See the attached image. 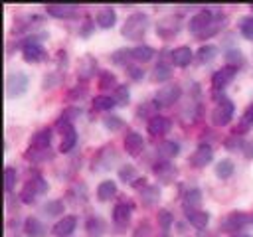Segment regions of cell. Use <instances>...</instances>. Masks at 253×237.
I'll return each instance as SVG.
<instances>
[{"label":"cell","instance_id":"6da1fadb","mask_svg":"<svg viewBox=\"0 0 253 237\" xmlns=\"http://www.w3.org/2000/svg\"><path fill=\"white\" fill-rule=\"evenodd\" d=\"M148 26H150L148 14H144V12H134V14H130V16L125 20V24H123V28H121V34H123V38L130 40V41H138V40L146 34Z\"/></svg>","mask_w":253,"mask_h":237},{"label":"cell","instance_id":"7a4b0ae2","mask_svg":"<svg viewBox=\"0 0 253 237\" xmlns=\"http://www.w3.org/2000/svg\"><path fill=\"white\" fill-rule=\"evenodd\" d=\"M217 16H219V12H213L211 8H202V10H198V12L190 18L188 28H190V32H192L196 38H202V36L211 28V24L217 20Z\"/></svg>","mask_w":253,"mask_h":237},{"label":"cell","instance_id":"3957f363","mask_svg":"<svg viewBox=\"0 0 253 237\" xmlns=\"http://www.w3.org/2000/svg\"><path fill=\"white\" fill-rule=\"evenodd\" d=\"M47 192V180L40 174H34L26 184H24V190L20 192V201L24 203H34L42 194Z\"/></svg>","mask_w":253,"mask_h":237},{"label":"cell","instance_id":"277c9868","mask_svg":"<svg viewBox=\"0 0 253 237\" xmlns=\"http://www.w3.org/2000/svg\"><path fill=\"white\" fill-rule=\"evenodd\" d=\"M117 158H119V154H117L115 146L113 144H107V146H103V148H99L95 152L93 162H91V168L95 172H107V170H111L117 164Z\"/></svg>","mask_w":253,"mask_h":237},{"label":"cell","instance_id":"5b68a950","mask_svg":"<svg viewBox=\"0 0 253 237\" xmlns=\"http://www.w3.org/2000/svg\"><path fill=\"white\" fill-rule=\"evenodd\" d=\"M28 85H30L28 73H24V71H10L6 75V97L14 99V97L24 95L28 91Z\"/></svg>","mask_w":253,"mask_h":237},{"label":"cell","instance_id":"8992f818","mask_svg":"<svg viewBox=\"0 0 253 237\" xmlns=\"http://www.w3.org/2000/svg\"><path fill=\"white\" fill-rule=\"evenodd\" d=\"M45 36H30L24 43H22V57L28 63H38L42 59H45V49L40 43V40Z\"/></svg>","mask_w":253,"mask_h":237},{"label":"cell","instance_id":"52a82bcc","mask_svg":"<svg viewBox=\"0 0 253 237\" xmlns=\"http://www.w3.org/2000/svg\"><path fill=\"white\" fill-rule=\"evenodd\" d=\"M251 219H253V217H251L249 213H245V211H231V213H227V215L223 217V221L219 223V229L233 235V233H237L239 229H243L245 225L253 223Z\"/></svg>","mask_w":253,"mask_h":237},{"label":"cell","instance_id":"ba28073f","mask_svg":"<svg viewBox=\"0 0 253 237\" xmlns=\"http://www.w3.org/2000/svg\"><path fill=\"white\" fill-rule=\"evenodd\" d=\"M180 95H182L180 85H176V83L164 85V87H160V89L154 93V105H156L158 109L172 107V105H174V103L180 99Z\"/></svg>","mask_w":253,"mask_h":237},{"label":"cell","instance_id":"9c48e42d","mask_svg":"<svg viewBox=\"0 0 253 237\" xmlns=\"http://www.w3.org/2000/svg\"><path fill=\"white\" fill-rule=\"evenodd\" d=\"M233 111H235V105H233L227 97H223V99L215 105V109L211 111V120H213V124H215V126H225V124L233 118Z\"/></svg>","mask_w":253,"mask_h":237},{"label":"cell","instance_id":"30bf717a","mask_svg":"<svg viewBox=\"0 0 253 237\" xmlns=\"http://www.w3.org/2000/svg\"><path fill=\"white\" fill-rule=\"evenodd\" d=\"M152 172H154L156 180L162 182V184H172V182L176 180V174H178L176 166H174L170 160H158V162L152 166Z\"/></svg>","mask_w":253,"mask_h":237},{"label":"cell","instance_id":"8fae6325","mask_svg":"<svg viewBox=\"0 0 253 237\" xmlns=\"http://www.w3.org/2000/svg\"><path fill=\"white\" fill-rule=\"evenodd\" d=\"M180 32V18L176 16H166L162 18L158 24H156V34L162 38V40H172L176 34Z\"/></svg>","mask_w":253,"mask_h":237},{"label":"cell","instance_id":"7c38bea8","mask_svg":"<svg viewBox=\"0 0 253 237\" xmlns=\"http://www.w3.org/2000/svg\"><path fill=\"white\" fill-rule=\"evenodd\" d=\"M237 69L235 67H229V65H223L221 69H217L213 75H211V89L213 91H223L235 77Z\"/></svg>","mask_w":253,"mask_h":237},{"label":"cell","instance_id":"4fadbf2b","mask_svg":"<svg viewBox=\"0 0 253 237\" xmlns=\"http://www.w3.org/2000/svg\"><path fill=\"white\" fill-rule=\"evenodd\" d=\"M132 211H134V203L130 199H121L115 207H113V221L117 225H128L130 217H132Z\"/></svg>","mask_w":253,"mask_h":237},{"label":"cell","instance_id":"5bb4252c","mask_svg":"<svg viewBox=\"0 0 253 237\" xmlns=\"http://www.w3.org/2000/svg\"><path fill=\"white\" fill-rule=\"evenodd\" d=\"M170 126H172L170 118H166V117H162V115H154V117H150L148 122H146V130H148L150 136H164V134L170 130Z\"/></svg>","mask_w":253,"mask_h":237},{"label":"cell","instance_id":"9a60e30c","mask_svg":"<svg viewBox=\"0 0 253 237\" xmlns=\"http://www.w3.org/2000/svg\"><path fill=\"white\" fill-rule=\"evenodd\" d=\"M211 158H213V148H211L210 144H200V146L192 152L190 164H192L194 168H204V166H208V164L211 162Z\"/></svg>","mask_w":253,"mask_h":237},{"label":"cell","instance_id":"2e32d148","mask_svg":"<svg viewBox=\"0 0 253 237\" xmlns=\"http://www.w3.org/2000/svg\"><path fill=\"white\" fill-rule=\"evenodd\" d=\"M75 227H77V217L75 215H63V217H59L55 221L51 233L55 237H69L75 231Z\"/></svg>","mask_w":253,"mask_h":237},{"label":"cell","instance_id":"e0dca14e","mask_svg":"<svg viewBox=\"0 0 253 237\" xmlns=\"http://www.w3.org/2000/svg\"><path fill=\"white\" fill-rule=\"evenodd\" d=\"M59 128V132H61V142H59V152H69V150H73V146H75V142H77V130H75V126L73 124H61V126H57Z\"/></svg>","mask_w":253,"mask_h":237},{"label":"cell","instance_id":"ac0fdd59","mask_svg":"<svg viewBox=\"0 0 253 237\" xmlns=\"http://www.w3.org/2000/svg\"><path fill=\"white\" fill-rule=\"evenodd\" d=\"M51 136H53V130L51 128L38 130L30 138V148H36V150H51Z\"/></svg>","mask_w":253,"mask_h":237},{"label":"cell","instance_id":"d6986e66","mask_svg":"<svg viewBox=\"0 0 253 237\" xmlns=\"http://www.w3.org/2000/svg\"><path fill=\"white\" fill-rule=\"evenodd\" d=\"M184 215H186L188 223L196 229H206L210 223V213L204 209H184Z\"/></svg>","mask_w":253,"mask_h":237},{"label":"cell","instance_id":"ffe728a7","mask_svg":"<svg viewBox=\"0 0 253 237\" xmlns=\"http://www.w3.org/2000/svg\"><path fill=\"white\" fill-rule=\"evenodd\" d=\"M95 71H97V59H95L91 53H85V55L79 59L77 75H79L83 81H87V79H91V77L95 75Z\"/></svg>","mask_w":253,"mask_h":237},{"label":"cell","instance_id":"44dd1931","mask_svg":"<svg viewBox=\"0 0 253 237\" xmlns=\"http://www.w3.org/2000/svg\"><path fill=\"white\" fill-rule=\"evenodd\" d=\"M95 22H97V26L103 28V30L113 28V26L117 24V12H115V8H111V6L101 8V10L95 14Z\"/></svg>","mask_w":253,"mask_h":237},{"label":"cell","instance_id":"7402d4cb","mask_svg":"<svg viewBox=\"0 0 253 237\" xmlns=\"http://www.w3.org/2000/svg\"><path fill=\"white\" fill-rule=\"evenodd\" d=\"M192 57H194V53H192L190 45H178V47L172 49V53H170V61H172L176 67H186V65H190Z\"/></svg>","mask_w":253,"mask_h":237},{"label":"cell","instance_id":"603a6c76","mask_svg":"<svg viewBox=\"0 0 253 237\" xmlns=\"http://www.w3.org/2000/svg\"><path fill=\"white\" fill-rule=\"evenodd\" d=\"M125 150L130 156H138L144 150V138L138 132H128L125 136Z\"/></svg>","mask_w":253,"mask_h":237},{"label":"cell","instance_id":"cb8c5ba5","mask_svg":"<svg viewBox=\"0 0 253 237\" xmlns=\"http://www.w3.org/2000/svg\"><path fill=\"white\" fill-rule=\"evenodd\" d=\"M45 12L53 18H73L77 14V6H71V4H49L45 8Z\"/></svg>","mask_w":253,"mask_h":237},{"label":"cell","instance_id":"d4e9b609","mask_svg":"<svg viewBox=\"0 0 253 237\" xmlns=\"http://www.w3.org/2000/svg\"><path fill=\"white\" fill-rule=\"evenodd\" d=\"M95 194H97V199H99V201H109L111 198L117 196V184H115L113 180H103V182L97 186Z\"/></svg>","mask_w":253,"mask_h":237},{"label":"cell","instance_id":"484cf974","mask_svg":"<svg viewBox=\"0 0 253 237\" xmlns=\"http://www.w3.org/2000/svg\"><path fill=\"white\" fill-rule=\"evenodd\" d=\"M24 233L28 235V237H43L45 235V227H43V223L38 219V217H26V221H24Z\"/></svg>","mask_w":253,"mask_h":237},{"label":"cell","instance_id":"4316f807","mask_svg":"<svg viewBox=\"0 0 253 237\" xmlns=\"http://www.w3.org/2000/svg\"><path fill=\"white\" fill-rule=\"evenodd\" d=\"M130 55H132V61L146 63V61H150L154 57V49L150 45H146V43H140V45L130 47Z\"/></svg>","mask_w":253,"mask_h":237},{"label":"cell","instance_id":"83f0119b","mask_svg":"<svg viewBox=\"0 0 253 237\" xmlns=\"http://www.w3.org/2000/svg\"><path fill=\"white\" fill-rule=\"evenodd\" d=\"M182 203H184V209H200V205H202V192L198 188L186 190V194L182 198Z\"/></svg>","mask_w":253,"mask_h":237},{"label":"cell","instance_id":"f1b7e54d","mask_svg":"<svg viewBox=\"0 0 253 237\" xmlns=\"http://www.w3.org/2000/svg\"><path fill=\"white\" fill-rule=\"evenodd\" d=\"M170 75H172V67H170L166 61H158V63L152 67V71H150V79L156 81V83L168 81Z\"/></svg>","mask_w":253,"mask_h":237},{"label":"cell","instance_id":"f546056e","mask_svg":"<svg viewBox=\"0 0 253 237\" xmlns=\"http://www.w3.org/2000/svg\"><path fill=\"white\" fill-rule=\"evenodd\" d=\"M67 199L73 203V205H83L87 201V190H85V184H73L67 192Z\"/></svg>","mask_w":253,"mask_h":237},{"label":"cell","instance_id":"4dcf8cb0","mask_svg":"<svg viewBox=\"0 0 253 237\" xmlns=\"http://www.w3.org/2000/svg\"><path fill=\"white\" fill-rule=\"evenodd\" d=\"M138 194H140V199H142V203H144L146 207L154 205V203L160 199V190H158V186L146 184L142 190H138Z\"/></svg>","mask_w":253,"mask_h":237},{"label":"cell","instance_id":"1f68e13d","mask_svg":"<svg viewBox=\"0 0 253 237\" xmlns=\"http://www.w3.org/2000/svg\"><path fill=\"white\" fill-rule=\"evenodd\" d=\"M119 180L125 182V184L134 186V184L140 180V174H138V170H136L132 164H125V166L119 168Z\"/></svg>","mask_w":253,"mask_h":237},{"label":"cell","instance_id":"d6a6232c","mask_svg":"<svg viewBox=\"0 0 253 237\" xmlns=\"http://www.w3.org/2000/svg\"><path fill=\"white\" fill-rule=\"evenodd\" d=\"M156 150L160 154V160H170L180 152V144L176 140H164V142H160V146Z\"/></svg>","mask_w":253,"mask_h":237},{"label":"cell","instance_id":"836d02e7","mask_svg":"<svg viewBox=\"0 0 253 237\" xmlns=\"http://www.w3.org/2000/svg\"><path fill=\"white\" fill-rule=\"evenodd\" d=\"M85 229H87V233H89L91 237L103 235V231H105V221H103V217H99V215H89L87 221H85Z\"/></svg>","mask_w":253,"mask_h":237},{"label":"cell","instance_id":"e575fe53","mask_svg":"<svg viewBox=\"0 0 253 237\" xmlns=\"http://www.w3.org/2000/svg\"><path fill=\"white\" fill-rule=\"evenodd\" d=\"M215 55H217V45L204 43V45L198 49L196 59H198L200 63H210V61H213V59H215Z\"/></svg>","mask_w":253,"mask_h":237},{"label":"cell","instance_id":"d590c367","mask_svg":"<svg viewBox=\"0 0 253 237\" xmlns=\"http://www.w3.org/2000/svg\"><path fill=\"white\" fill-rule=\"evenodd\" d=\"M223 57H225V63H227L229 67H235V69H239V67L243 65V61H245L243 53H241L237 47H229V49H225Z\"/></svg>","mask_w":253,"mask_h":237},{"label":"cell","instance_id":"8d00e7d4","mask_svg":"<svg viewBox=\"0 0 253 237\" xmlns=\"http://www.w3.org/2000/svg\"><path fill=\"white\" fill-rule=\"evenodd\" d=\"M63 201L61 199H49V201H45L43 205H42V213L43 215H47V217H57V215H61L63 213Z\"/></svg>","mask_w":253,"mask_h":237},{"label":"cell","instance_id":"74e56055","mask_svg":"<svg viewBox=\"0 0 253 237\" xmlns=\"http://www.w3.org/2000/svg\"><path fill=\"white\" fill-rule=\"evenodd\" d=\"M97 85H99V89H101V91H107V89H117V87H119L115 73H111V71H107V69L99 73V81H97Z\"/></svg>","mask_w":253,"mask_h":237},{"label":"cell","instance_id":"f35d334b","mask_svg":"<svg viewBox=\"0 0 253 237\" xmlns=\"http://www.w3.org/2000/svg\"><path fill=\"white\" fill-rule=\"evenodd\" d=\"M113 107H117V101L113 99V95H97L93 99V109L95 111H111Z\"/></svg>","mask_w":253,"mask_h":237},{"label":"cell","instance_id":"ab89813d","mask_svg":"<svg viewBox=\"0 0 253 237\" xmlns=\"http://www.w3.org/2000/svg\"><path fill=\"white\" fill-rule=\"evenodd\" d=\"M24 156H26V160H30V162H45V160H51V158H53V152H51V150H36V148H28Z\"/></svg>","mask_w":253,"mask_h":237},{"label":"cell","instance_id":"60d3db41","mask_svg":"<svg viewBox=\"0 0 253 237\" xmlns=\"http://www.w3.org/2000/svg\"><path fill=\"white\" fill-rule=\"evenodd\" d=\"M233 172H235V166H233V162H231V160H227V158L215 164V176H217L219 180H227Z\"/></svg>","mask_w":253,"mask_h":237},{"label":"cell","instance_id":"b9f144b4","mask_svg":"<svg viewBox=\"0 0 253 237\" xmlns=\"http://www.w3.org/2000/svg\"><path fill=\"white\" fill-rule=\"evenodd\" d=\"M16 180H18V172L14 166H6L4 168V190L6 194H12L14 186H16Z\"/></svg>","mask_w":253,"mask_h":237},{"label":"cell","instance_id":"7bdbcfd3","mask_svg":"<svg viewBox=\"0 0 253 237\" xmlns=\"http://www.w3.org/2000/svg\"><path fill=\"white\" fill-rule=\"evenodd\" d=\"M79 115H81V111H79V109H75V107L65 109V111L61 113V117L55 120V126H61V124H73V120H75Z\"/></svg>","mask_w":253,"mask_h":237},{"label":"cell","instance_id":"ee69618b","mask_svg":"<svg viewBox=\"0 0 253 237\" xmlns=\"http://www.w3.org/2000/svg\"><path fill=\"white\" fill-rule=\"evenodd\" d=\"M249 126H253V103L245 109V113H243V117H241V122H239V128H235L233 132H235V134L245 132Z\"/></svg>","mask_w":253,"mask_h":237},{"label":"cell","instance_id":"f6af8a7d","mask_svg":"<svg viewBox=\"0 0 253 237\" xmlns=\"http://www.w3.org/2000/svg\"><path fill=\"white\" fill-rule=\"evenodd\" d=\"M111 61L115 65H126L128 61H132V55H130V49H117L111 53Z\"/></svg>","mask_w":253,"mask_h":237},{"label":"cell","instance_id":"bcb514c9","mask_svg":"<svg viewBox=\"0 0 253 237\" xmlns=\"http://www.w3.org/2000/svg\"><path fill=\"white\" fill-rule=\"evenodd\" d=\"M113 99L117 101V105H119V107H125V105L130 101L128 87H126V85H119V87L113 91Z\"/></svg>","mask_w":253,"mask_h":237},{"label":"cell","instance_id":"7dc6e473","mask_svg":"<svg viewBox=\"0 0 253 237\" xmlns=\"http://www.w3.org/2000/svg\"><path fill=\"white\" fill-rule=\"evenodd\" d=\"M239 34H241L245 40L253 41V16H247V18H243V20L239 22Z\"/></svg>","mask_w":253,"mask_h":237},{"label":"cell","instance_id":"c3c4849f","mask_svg":"<svg viewBox=\"0 0 253 237\" xmlns=\"http://www.w3.org/2000/svg\"><path fill=\"white\" fill-rule=\"evenodd\" d=\"M156 219H158V225H160L164 231H168L170 225H172V221H174V217H172V213H170L168 209H160L158 215H156Z\"/></svg>","mask_w":253,"mask_h":237},{"label":"cell","instance_id":"681fc988","mask_svg":"<svg viewBox=\"0 0 253 237\" xmlns=\"http://www.w3.org/2000/svg\"><path fill=\"white\" fill-rule=\"evenodd\" d=\"M243 144H245V140H241L237 134L227 136L223 140V148H227V150H243Z\"/></svg>","mask_w":253,"mask_h":237},{"label":"cell","instance_id":"f907efd6","mask_svg":"<svg viewBox=\"0 0 253 237\" xmlns=\"http://www.w3.org/2000/svg\"><path fill=\"white\" fill-rule=\"evenodd\" d=\"M103 124H105V128L107 130H119L121 126H125V122H123V118H119V117H115V115H111V117H105L103 118Z\"/></svg>","mask_w":253,"mask_h":237},{"label":"cell","instance_id":"816d5d0a","mask_svg":"<svg viewBox=\"0 0 253 237\" xmlns=\"http://www.w3.org/2000/svg\"><path fill=\"white\" fill-rule=\"evenodd\" d=\"M85 95H87V85H81V87L77 85L75 89H71V91L67 93V99H69V101H77V99H83Z\"/></svg>","mask_w":253,"mask_h":237},{"label":"cell","instance_id":"f5cc1de1","mask_svg":"<svg viewBox=\"0 0 253 237\" xmlns=\"http://www.w3.org/2000/svg\"><path fill=\"white\" fill-rule=\"evenodd\" d=\"M93 32H95V22H93V20H85L83 26L79 28V36H81V38H89Z\"/></svg>","mask_w":253,"mask_h":237},{"label":"cell","instance_id":"db71d44e","mask_svg":"<svg viewBox=\"0 0 253 237\" xmlns=\"http://www.w3.org/2000/svg\"><path fill=\"white\" fill-rule=\"evenodd\" d=\"M59 77H61V73H47V75L43 77V79H45V81H43V87H55V85L61 81Z\"/></svg>","mask_w":253,"mask_h":237},{"label":"cell","instance_id":"11a10c76","mask_svg":"<svg viewBox=\"0 0 253 237\" xmlns=\"http://www.w3.org/2000/svg\"><path fill=\"white\" fill-rule=\"evenodd\" d=\"M150 109H152V111L158 109V107L154 105V101H152V103H146V105H140V107L136 109V115H138V117H146V115H150Z\"/></svg>","mask_w":253,"mask_h":237},{"label":"cell","instance_id":"9f6ffc18","mask_svg":"<svg viewBox=\"0 0 253 237\" xmlns=\"http://www.w3.org/2000/svg\"><path fill=\"white\" fill-rule=\"evenodd\" d=\"M241 152H243V156H245L247 160H253V142L247 140V142L243 144V150H241Z\"/></svg>","mask_w":253,"mask_h":237},{"label":"cell","instance_id":"6f0895ef","mask_svg":"<svg viewBox=\"0 0 253 237\" xmlns=\"http://www.w3.org/2000/svg\"><path fill=\"white\" fill-rule=\"evenodd\" d=\"M128 73H130V77H132L134 81H140L142 75H144V71H142L140 67H128Z\"/></svg>","mask_w":253,"mask_h":237},{"label":"cell","instance_id":"680465c9","mask_svg":"<svg viewBox=\"0 0 253 237\" xmlns=\"http://www.w3.org/2000/svg\"><path fill=\"white\" fill-rule=\"evenodd\" d=\"M231 237H253V235H247V233H233Z\"/></svg>","mask_w":253,"mask_h":237},{"label":"cell","instance_id":"91938a15","mask_svg":"<svg viewBox=\"0 0 253 237\" xmlns=\"http://www.w3.org/2000/svg\"><path fill=\"white\" fill-rule=\"evenodd\" d=\"M14 237H18V235H14Z\"/></svg>","mask_w":253,"mask_h":237}]
</instances>
